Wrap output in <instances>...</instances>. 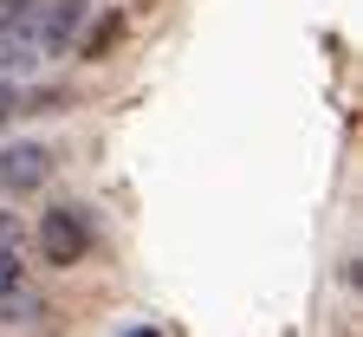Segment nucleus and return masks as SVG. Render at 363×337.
<instances>
[{"mask_svg": "<svg viewBox=\"0 0 363 337\" xmlns=\"http://www.w3.org/2000/svg\"><path fill=\"white\" fill-rule=\"evenodd\" d=\"M39 253H45V266H78L91 253V214L84 208H52L39 221Z\"/></svg>", "mask_w": 363, "mask_h": 337, "instance_id": "f257e3e1", "label": "nucleus"}, {"mask_svg": "<svg viewBox=\"0 0 363 337\" xmlns=\"http://www.w3.org/2000/svg\"><path fill=\"white\" fill-rule=\"evenodd\" d=\"M84 0H39V13H33V53L39 59H59V53H72L78 45V26H84Z\"/></svg>", "mask_w": 363, "mask_h": 337, "instance_id": "f03ea898", "label": "nucleus"}, {"mask_svg": "<svg viewBox=\"0 0 363 337\" xmlns=\"http://www.w3.org/2000/svg\"><path fill=\"white\" fill-rule=\"evenodd\" d=\"M45 175H52V150H45V143H7V150H0V188H7V195H26Z\"/></svg>", "mask_w": 363, "mask_h": 337, "instance_id": "7ed1b4c3", "label": "nucleus"}, {"mask_svg": "<svg viewBox=\"0 0 363 337\" xmlns=\"http://www.w3.org/2000/svg\"><path fill=\"white\" fill-rule=\"evenodd\" d=\"M39 65V53L26 39H13V33H0V72H33Z\"/></svg>", "mask_w": 363, "mask_h": 337, "instance_id": "20e7f679", "label": "nucleus"}, {"mask_svg": "<svg viewBox=\"0 0 363 337\" xmlns=\"http://www.w3.org/2000/svg\"><path fill=\"white\" fill-rule=\"evenodd\" d=\"M117 39H123V13H111L104 26H91V33H84V53H91V59H104Z\"/></svg>", "mask_w": 363, "mask_h": 337, "instance_id": "39448f33", "label": "nucleus"}, {"mask_svg": "<svg viewBox=\"0 0 363 337\" xmlns=\"http://www.w3.org/2000/svg\"><path fill=\"white\" fill-rule=\"evenodd\" d=\"M13 285H20V266H13L7 247H0V292H13Z\"/></svg>", "mask_w": 363, "mask_h": 337, "instance_id": "423d86ee", "label": "nucleus"}, {"mask_svg": "<svg viewBox=\"0 0 363 337\" xmlns=\"http://www.w3.org/2000/svg\"><path fill=\"white\" fill-rule=\"evenodd\" d=\"M20 111V98H13V84H0V117H13Z\"/></svg>", "mask_w": 363, "mask_h": 337, "instance_id": "0eeeda50", "label": "nucleus"}, {"mask_svg": "<svg viewBox=\"0 0 363 337\" xmlns=\"http://www.w3.org/2000/svg\"><path fill=\"white\" fill-rule=\"evenodd\" d=\"M7 240H13V214H0V247H7Z\"/></svg>", "mask_w": 363, "mask_h": 337, "instance_id": "6e6552de", "label": "nucleus"}, {"mask_svg": "<svg viewBox=\"0 0 363 337\" xmlns=\"http://www.w3.org/2000/svg\"><path fill=\"white\" fill-rule=\"evenodd\" d=\"M123 337H156V331H150V324H136V331H123Z\"/></svg>", "mask_w": 363, "mask_h": 337, "instance_id": "1a4fd4ad", "label": "nucleus"}]
</instances>
